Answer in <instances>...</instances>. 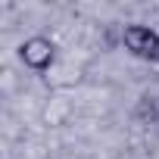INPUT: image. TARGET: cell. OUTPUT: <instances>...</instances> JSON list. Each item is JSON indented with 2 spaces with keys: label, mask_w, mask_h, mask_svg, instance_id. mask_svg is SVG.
Instances as JSON below:
<instances>
[{
  "label": "cell",
  "mask_w": 159,
  "mask_h": 159,
  "mask_svg": "<svg viewBox=\"0 0 159 159\" xmlns=\"http://www.w3.org/2000/svg\"><path fill=\"white\" fill-rule=\"evenodd\" d=\"M122 41L134 56H156L159 53V34L147 25H125Z\"/></svg>",
  "instance_id": "obj_2"
},
{
  "label": "cell",
  "mask_w": 159,
  "mask_h": 159,
  "mask_svg": "<svg viewBox=\"0 0 159 159\" xmlns=\"http://www.w3.org/2000/svg\"><path fill=\"white\" fill-rule=\"evenodd\" d=\"M19 59L31 69V72H47L56 59V50H53V41L44 38V34H34V38H25L22 47H19Z\"/></svg>",
  "instance_id": "obj_1"
}]
</instances>
